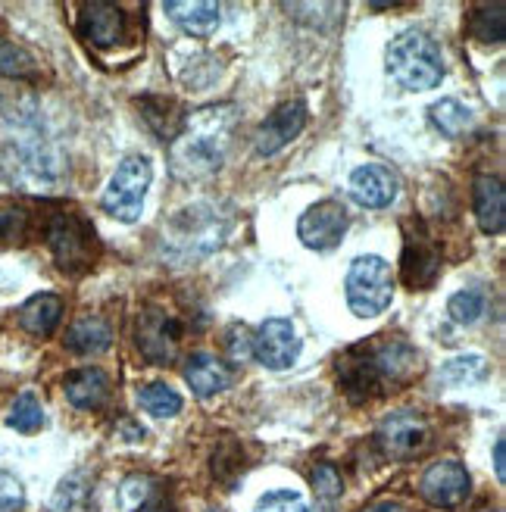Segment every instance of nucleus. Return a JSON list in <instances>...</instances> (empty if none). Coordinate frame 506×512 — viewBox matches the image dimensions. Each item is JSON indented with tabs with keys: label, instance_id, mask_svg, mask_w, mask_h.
Returning <instances> with one entry per match:
<instances>
[{
	"label": "nucleus",
	"instance_id": "1",
	"mask_svg": "<svg viewBox=\"0 0 506 512\" xmlns=\"http://www.w3.org/2000/svg\"><path fill=\"white\" fill-rule=\"evenodd\" d=\"M419 353L397 338H372L350 347L338 360V384L350 403H366L388 384H403L416 375Z\"/></svg>",
	"mask_w": 506,
	"mask_h": 512
},
{
	"label": "nucleus",
	"instance_id": "2",
	"mask_svg": "<svg viewBox=\"0 0 506 512\" xmlns=\"http://www.w3.org/2000/svg\"><path fill=\"white\" fill-rule=\"evenodd\" d=\"M235 107H207L182 122L172 138L169 160L179 178H210L222 169L235 138Z\"/></svg>",
	"mask_w": 506,
	"mask_h": 512
},
{
	"label": "nucleus",
	"instance_id": "3",
	"mask_svg": "<svg viewBox=\"0 0 506 512\" xmlns=\"http://www.w3.org/2000/svg\"><path fill=\"white\" fill-rule=\"evenodd\" d=\"M388 72L407 91L438 88L444 79V63L438 54V44L419 29L400 32L388 44Z\"/></svg>",
	"mask_w": 506,
	"mask_h": 512
},
{
	"label": "nucleus",
	"instance_id": "4",
	"mask_svg": "<svg viewBox=\"0 0 506 512\" xmlns=\"http://www.w3.org/2000/svg\"><path fill=\"white\" fill-rule=\"evenodd\" d=\"M44 241L54 253V260L63 272L82 275L97 260V235L91 222L79 213H54L44 225Z\"/></svg>",
	"mask_w": 506,
	"mask_h": 512
},
{
	"label": "nucleus",
	"instance_id": "5",
	"mask_svg": "<svg viewBox=\"0 0 506 512\" xmlns=\"http://www.w3.org/2000/svg\"><path fill=\"white\" fill-rule=\"evenodd\" d=\"M344 291H347V306L353 310V316H360V319L382 316L394 297L391 266L382 256H357V260L350 263Z\"/></svg>",
	"mask_w": 506,
	"mask_h": 512
},
{
	"label": "nucleus",
	"instance_id": "6",
	"mask_svg": "<svg viewBox=\"0 0 506 512\" xmlns=\"http://www.w3.org/2000/svg\"><path fill=\"white\" fill-rule=\"evenodd\" d=\"M150 178H154V172H150L147 157H138V153L125 157L116 166L110 185H107V194H104V200H100V207L125 225L138 222V216L144 210V194L150 188Z\"/></svg>",
	"mask_w": 506,
	"mask_h": 512
},
{
	"label": "nucleus",
	"instance_id": "7",
	"mask_svg": "<svg viewBox=\"0 0 506 512\" xmlns=\"http://www.w3.org/2000/svg\"><path fill=\"white\" fill-rule=\"evenodd\" d=\"M182 335H185L182 322L169 316L163 306H147V310L138 313L135 341H138V350L147 363L172 366L175 356H179V347H182Z\"/></svg>",
	"mask_w": 506,
	"mask_h": 512
},
{
	"label": "nucleus",
	"instance_id": "8",
	"mask_svg": "<svg viewBox=\"0 0 506 512\" xmlns=\"http://www.w3.org/2000/svg\"><path fill=\"white\" fill-rule=\"evenodd\" d=\"M350 225L347 207L341 200H319L297 222V238L310 250H332L341 244L344 232Z\"/></svg>",
	"mask_w": 506,
	"mask_h": 512
},
{
	"label": "nucleus",
	"instance_id": "9",
	"mask_svg": "<svg viewBox=\"0 0 506 512\" xmlns=\"http://www.w3.org/2000/svg\"><path fill=\"white\" fill-rule=\"evenodd\" d=\"M297 353H300V341L291 319H266L257 328V335H253V356L272 372L291 369Z\"/></svg>",
	"mask_w": 506,
	"mask_h": 512
},
{
	"label": "nucleus",
	"instance_id": "10",
	"mask_svg": "<svg viewBox=\"0 0 506 512\" xmlns=\"http://www.w3.org/2000/svg\"><path fill=\"white\" fill-rule=\"evenodd\" d=\"M400 269H403L407 288H413V291L435 285V278L441 272V250L422 225H416V235L407 228V244H403Z\"/></svg>",
	"mask_w": 506,
	"mask_h": 512
},
{
	"label": "nucleus",
	"instance_id": "11",
	"mask_svg": "<svg viewBox=\"0 0 506 512\" xmlns=\"http://www.w3.org/2000/svg\"><path fill=\"white\" fill-rule=\"evenodd\" d=\"M428 444V425L416 413H391L378 425V447L391 459H410Z\"/></svg>",
	"mask_w": 506,
	"mask_h": 512
},
{
	"label": "nucleus",
	"instance_id": "12",
	"mask_svg": "<svg viewBox=\"0 0 506 512\" xmlns=\"http://www.w3.org/2000/svg\"><path fill=\"white\" fill-rule=\"evenodd\" d=\"M303 125H307V104L303 100H285V104H278L269 119L260 125L257 132V153L260 157H272V153H278L285 144H291L300 132Z\"/></svg>",
	"mask_w": 506,
	"mask_h": 512
},
{
	"label": "nucleus",
	"instance_id": "13",
	"mask_svg": "<svg viewBox=\"0 0 506 512\" xmlns=\"http://www.w3.org/2000/svg\"><path fill=\"white\" fill-rule=\"evenodd\" d=\"M469 488H472L469 472L460 463H435L419 481V494L441 509L460 506L469 497Z\"/></svg>",
	"mask_w": 506,
	"mask_h": 512
},
{
	"label": "nucleus",
	"instance_id": "14",
	"mask_svg": "<svg viewBox=\"0 0 506 512\" xmlns=\"http://www.w3.org/2000/svg\"><path fill=\"white\" fill-rule=\"evenodd\" d=\"M79 32L82 38L97 50H113L125 44V16L113 4H85L79 16Z\"/></svg>",
	"mask_w": 506,
	"mask_h": 512
},
{
	"label": "nucleus",
	"instance_id": "15",
	"mask_svg": "<svg viewBox=\"0 0 506 512\" xmlns=\"http://www.w3.org/2000/svg\"><path fill=\"white\" fill-rule=\"evenodd\" d=\"M172 232L175 241L169 247H191V253H207L222 241V225L216 222V213L210 207H194L175 216Z\"/></svg>",
	"mask_w": 506,
	"mask_h": 512
},
{
	"label": "nucleus",
	"instance_id": "16",
	"mask_svg": "<svg viewBox=\"0 0 506 512\" xmlns=\"http://www.w3.org/2000/svg\"><path fill=\"white\" fill-rule=\"evenodd\" d=\"M350 194L369 210H385L397 197V178L385 166H360L350 175Z\"/></svg>",
	"mask_w": 506,
	"mask_h": 512
},
{
	"label": "nucleus",
	"instance_id": "17",
	"mask_svg": "<svg viewBox=\"0 0 506 512\" xmlns=\"http://www.w3.org/2000/svg\"><path fill=\"white\" fill-rule=\"evenodd\" d=\"M475 219L485 235H500L506 225V191L497 175H478L472 185Z\"/></svg>",
	"mask_w": 506,
	"mask_h": 512
},
{
	"label": "nucleus",
	"instance_id": "18",
	"mask_svg": "<svg viewBox=\"0 0 506 512\" xmlns=\"http://www.w3.org/2000/svg\"><path fill=\"white\" fill-rule=\"evenodd\" d=\"M63 391H66V400L75 406V409H100L107 400H110V378L104 369H75L72 375H66L63 381Z\"/></svg>",
	"mask_w": 506,
	"mask_h": 512
},
{
	"label": "nucleus",
	"instance_id": "19",
	"mask_svg": "<svg viewBox=\"0 0 506 512\" xmlns=\"http://www.w3.org/2000/svg\"><path fill=\"white\" fill-rule=\"evenodd\" d=\"M185 381L191 384V391L197 397H213L232 384V369L222 360H216L213 353H194L185 363Z\"/></svg>",
	"mask_w": 506,
	"mask_h": 512
},
{
	"label": "nucleus",
	"instance_id": "20",
	"mask_svg": "<svg viewBox=\"0 0 506 512\" xmlns=\"http://www.w3.org/2000/svg\"><path fill=\"white\" fill-rule=\"evenodd\" d=\"M166 13L191 38H210L219 25V7L210 0H169Z\"/></svg>",
	"mask_w": 506,
	"mask_h": 512
},
{
	"label": "nucleus",
	"instance_id": "21",
	"mask_svg": "<svg viewBox=\"0 0 506 512\" xmlns=\"http://www.w3.org/2000/svg\"><path fill=\"white\" fill-rule=\"evenodd\" d=\"M63 316V300L57 294H35L19 306V325L35 338L54 335Z\"/></svg>",
	"mask_w": 506,
	"mask_h": 512
},
{
	"label": "nucleus",
	"instance_id": "22",
	"mask_svg": "<svg viewBox=\"0 0 506 512\" xmlns=\"http://www.w3.org/2000/svg\"><path fill=\"white\" fill-rule=\"evenodd\" d=\"M113 344V331L100 316L75 319L66 331V347L72 353H104Z\"/></svg>",
	"mask_w": 506,
	"mask_h": 512
},
{
	"label": "nucleus",
	"instance_id": "23",
	"mask_svg": "<svg viewBox=\"0 0 506 512\" xmlns=\"http://www.w3.org/2000/svg\"><path fill=\"white\" fill-rule=\"evenodd\" d=\"M469 35L478 44H503L506 38V4H482L472 10L469 19Z\"/></svg>",
	"mask_w": 506,
	"mask_h": 512
},
{
	"label": "nucleus",
	"instance_id": "24",
	"mask_svg": "<svg viewBox=\"0 0 506 512\" xmlns=\"http://www.w3.org/2000/svg\"><path fill=\"white\" fill-rule=\"evenodd\" d=\"M428 116H432V125L444 138H463L472 128V110L466 104H460V100H450V97L432 104Z\"/></svg>",
	"mask_w": 506,
	"mask_h": 512
},
{
	"label": "nucleus",
	"instance_id": "25",
	"mask_svg": "<svg viewBox=\"0 0 506 512\" xmlns=\"http://www.w3.org/2000/svg\"><path fill=\"white\" fill-rule=\"evenodd\" d=\"M138 403L144 413L157 416V419H172L182 413V397L175 394L166 381H150L138 391Z\"/></svg>",
	"mask_w": 506,
	"mask_h": 512
},
{
	"label": "nucleus",
	"instance_id": "26",
	"mask_svg": "<svg viewBox=\"0 0 506 512\" xmlns=\"http://www.w3.org/2000/svg\"><path fill=\"white\" fill-rule=\"evenodd\" d=\"M0 75L7 79H29L35 75V57L22 44L0 35Z\"/></svg>",
	"mask_w": 506,
	"mask_h": 512
},
{
	"label": "nucleus",
	"instance_id": "27",
	"mask_svg": "<svg viewBox=\"0 0 506 512\" xmlns=\"http://www.w3.org/2000/svg\"><path fill=\"white\" fill-rule=\"evenodd\" d=\"M10 428H16V431H22V434H35V431H41L44 428V406H41V400L35 397V394H19L16 400H13V409H10Z\"/></svg>",
	"mask_w": 506,
	"mask_h": 512
},
{
	"label": "nucleus",
	"instance_id": "28",
	"mask_svg": "<svg viewBox=\"0 0 506 512\" xmlns=\"http://www.w3.org/2000/svg\"><path fill=\"white\" fill-rule=\"evenodd\" d=\"M485 372H488V363L482 360V356H457V360H450L441 369V381L444 384H466V381L485 378Z\"/></svg>",
	"mask_w": 506,
	"mask_h": 512
},
{
	"label": "nucleus",
	"instance_id": "29",
	"mask_svg": "<svg viewBox=\"0 0 506 512\" xmlns=\"http://www.w3.org/2000/svg\"><path fill=\"white\" fill-rule=\"evenodd\" d=\"M447 313H450L453 322L472 325V322L482 319V313H485V297L478 294V291H460V294H453V297H450Z\"/></svg>",
	"mask_w": 506,
	"mask_h": 512
},
{
	"label": "nucleus",
	"instance_id": "30",
	"mask_svg": "<svg viewBox=\"0 0 506 512\" xmlns=\"http://www.w3.org/2000/svg\"><path fill=\"white\" fill-rule=\"evenodd\" d=\"M310 481H313V491L322 503H332L344 494V478L335 466L328 463H319L313 472H310Z\"/></svg>",
	"mask_w": 506,
	"mask_h": 512
},
{
	"label": "nucleus",
	"instance_id": "31",
	"mask_svg": "<svg viewBox=\"0 0 506 512\" xmlns=\"http://www.w3.org/2000/svg\"><path fill=\"white\" fill-rule=\"evenodd\" d=\"M257 512H310V506L294 491H272L257 500Z\"/></svg>",
	"mask_w": 506,
	"mask_h": 512
},
{
	"label": "nucleus",
	"instance_id": "32",
	"mask_svg": "<svg viewBox=\"0 0 506 512\" xmlns=\"http://www.w3.org/2000/svg\"><path fill=\"white\" fill-rule=\"evenodd\" d=\"M25 228H29V216L19 207H0V241L16 244L25 238Z\"/></svg>",
	"mask_w": 506,
	"mask_h": 512
},
{
	"label": "nucleus",
	"instance_id": "33",
	"mask_svg": "<svg viewBox=\"0 0 506 512\" xmlns=\"http://www.w3.org/2000/svg\"><path fill=\"white\" fill-rule=\"evenodd\" d=\"M25 494H22V484L16 475L0 469V512H16L22 506Z\"/></svg>",
	"mask_w": 506,
	"mask_h": 512
},
{
	"label": "nucleus",
	"instance_id": "34",
	"mask_svg": "<svg viewBox=\"0 0 506 512\" xmlns=\"http://www.w3.org/2000/svg\"><path fill=\"white\" fill-rule=\"evenodd\" d=\"M225 350L232 353V360H235V363H244L247 356L253 353V338H250V331H247L244 325H232L229 338H225Z\"/></svg>",
	"mask_w": 506,
	"mask_h": 512
},
{
	"label": "nucleus",
	"instance_id": "35",
	"mask_svg": "<svg viewBox=\"0 0 506 512\" xmlns=\"http://www.w3.org/2000/svg\"><path fill=\"white\" fill-rule=\"evenodd\" d=\"M132 512H172V506L166 497H144Z\"/></svg>",
	"mask_w": 506,
	"mask_h": 512
},
{
	"label": "nucleus",
	"instance_id": "36",
	"mask_svg": "<svg viewBox=\"0 0 506 512\" xmlns=\"http://www.w3.org/2000/svg\"><path fill=\"white\" fill-rule=\"evenodd\" d=\"M494 472L500 481L506 478V441L503 438H497V444H494Z\"/></svg>",
	"mask_w": 506,
	"mask_h": 512
},
{
	"label": "nucleus",
	"instance_id": "37",
	"mask_svg": "<svg viewBox=\"0 0 506 512\" xmlns=\"http://www.w3.org/2000/svg\"><path fill=\"white\" fill-rule=\"evenodd\" d=\"M360 512H407V509H403L397 500H378V503H372V506H366Z\"/></svg>",
	"mask_w": 506,
	"mask_h": 512
}]
</instances>
